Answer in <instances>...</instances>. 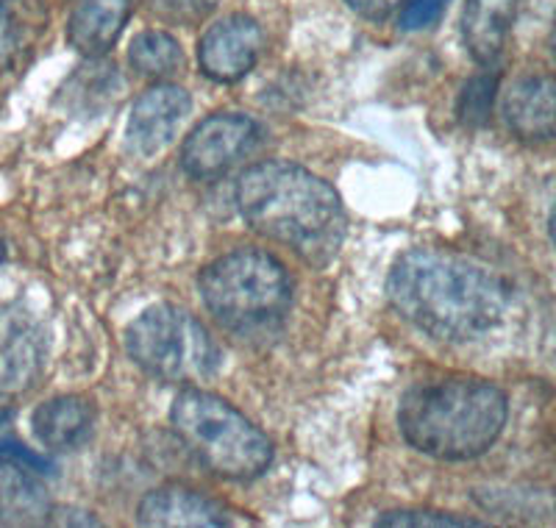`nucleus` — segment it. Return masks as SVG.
Masks as SVG:
<instances>
[{
    "instance_id": "nucleus-3",
    "label": "nucleus",
    "mask_w": 556,
    "mask_h": 528,
    "mask_svg": "<svg viewBox=\"0 0 556 528\" xmlns=\"http://www.w3.org/2000/svg\"><path fill=\"white\" fill-rule=\"evenodd\" d=\"M509 417L504 392L481 378L417 384L401 398L399 428L415 451L468 462L495 445Z\"/></svg>"
},
{
    "instance_id": "nucleus-18",
    "label": "nucleus",
    "mask_w": 556,
    "mask_h": 528,
    "mask_svg": "<svg viewBox=\"0 0 556 528\" xmlns=\"http://www.w3.org/2000/svg\"><path fill=\"white\" fill-rule=\"evenodd\" d=\"M495 92H498L495 73H481V76L470 78L459 92V101H456V117L470 128L486 126V120L493 114Z\"/></svg>"
},
{
    "instance_id": "nucleus-7",
    "label": "nucleus",
    "mask_w": 556,
    "mask_h": 528,
    "mask_svg": "<svg viewBox=\"0 0 556 528\" xmlns=\"http://www.w3.org/2000/svg\"><path fill=\"white\" fill-rule=\"evenodd\" d=\"M256 139H260V126L248 114H208L192 128L190 137L184 139L181 167L187 176L198 181L217 178L228 167H235Z\"/></svg>"
},
{
    "instance_id": "nucleus-13",
    "label": "nucleus",
    "mask_w": 556,
    "mask_h": 528,
    "mask_svg": "<svg viewBox=\"0 0 556 528\" xmlns=\"http://www.w3.org/2000/svg\"><path fill=\"white\" fill-rule=\"evenodd\" d=\"M53 503L31 465L0 453V523L42 526L51 520Z\"/></svg>"
},
{
    "instance_id": "nucleus-25",
    "label": "nucleus",
    "mask_w": 556,
    "mask_h": 528,
    "mask_svg": "<svg viewBox=\"0 0 556 528\" xmlns=\"http://www.w3.org/2000/svg\"><path fill=\"white\" fill-rule=\"evenodd\" d=\"M12 420V412H7V410H0V426H7V423Z\"/></svg>"
},
{
    "instance_id": "nucleus-24",
    "label": "nucleus",
    "mask_w": 556,
    "mask_h": 528,
    "mask_svg": "<svg viewBox=\"0 0 556 528\" xmlns=\"http://www.w3.org/2000/svg\"><path fill=\"white\" fill-rule=\"evenodd\" d=\"M551 239H554V246H556V206H554V214H551Z\"/></svg>"
},
{
    "instance_id": "nucleus-14",
    "label": "nucleus",
    "mask_w": 556,
    "mask_h": 528,
    "mask_svg": "<svg viewBox=\"0 0 556 528\" xmlns=\"http://www.w3.org/2000/svg\"><path fill=\"white\" fill-rule=\"evenodd\" d=\"M518 0H468L462 14V39L481 67H493L506 48Z\"/></svg>"
},
{
    "instance_id": "nucleus-27",
    "label": "nucleus",
    "mask_w": 556,
    "mask_h": 528,
    "mask_svg": "<svg viewBox=\"0 0 556 528\" xmlns=\"http://www.w3.org/2000/svg\"><path fill=\"white\" fill-rule=\"evenodd\" d=\"M551 51H554V59H556V26H554V37H551Z\"/></svg>"
},
{
    "instance_id": "nucleus-17",
    "label": "nucleus",
    "mask_w": 556,
    "mask_h": 528,
    "mask_svg": "<svg viewBox=\"0 0 556 528\" xmlns=\"http://www.w3.org/2000/svg\"><path fill=\"white\" fill-rule=\"evenodd\" d=\"M128 64L137 76L162 81L184 67V51L167 32H142L128 45Z\"/></svg>"
},
{
    "instance_id": "nucleus-16",
    "label": "nucleus",
    "mask_w": 556,
    "mask_h": 528,
    "mask_svg": "<svg viewBox=\"0 0 556 528\" xmlns=\"http://www.w3.org/2000/svg\"><path fill=\"white\" fill-rule=\"evenodd\" d=\"M131 0H81L67 23V39L78 53L101 59L123 34Z\"/></svg>"
},
{
    "instance_id": "nucleus-8",
    "label": "nucleus",
    "mask_w": 556,
    "mask_h": 528,
    "mask_svg": "<svg viewBox=\"0 0 556 528\" xmlns=\"http://www.w3.org/2000/svg\"><path fill=\"white\" fill-rule=\"evenodd\" d=\"M45 328L26 303H0V398H14L37 384L45 365Z\"/></svg>"
},
{
    "instance_id": "nucleus-9",
    "label": "nucleus",
    "mask_w": 556,
    "mask_h": 528,
    "mask_svg": "<svg viewBox=\"0 0 556 528\" xmlns=\"http://www.w3.org/2000/svg\"><path fill=\"white\" fill-rule=\"evenodd\" d=\"M265 48V34L256 20L245 14H231L226 20H217L208 28L198 48V64L203 76L220 84H235L245 78L253 70Z\"/></svg>"
},
{
    "instance_id": "nucleus-2",
    "label": "nucleus",
    "mask_w": 556,
    "mask_h": 528,
    "mask_svg": "<svg viewBox=\"0 0 556 528\" xmlns=\"http://www.w3.org/2000/svg\"><path fill=\"white\" fill-rule=\"evenodd\" d=\"M242 221L309 262H329L342 246L348 214L329 181L287 162L248 167L235 189Z\"/></svg>"
},
{
    "instance_id": "nucleus-21",
    "label": "nucleus",
    "mask_w": 556,
    "mask_h": 528,
    "mask_svg": "<svg viewBox=\"0 0 556 528\" xmlns=\"http://www.w3.org/2000/svg\"><path fill=\"white\" fill-rule=\"evenodd\" d=\"M26 20L20 17L7 0H0V76L12 70L14 59H17L20 42L26 37Z\"/></svg>"
},
{
    "instance_id": "nucleus-5",
    "label": "nucleus",
    "mask_w": 556,
    "mask_h": 528,
    "mask_svg": "<svg viewBox=\"0 0 556 528\" xmlns=\"http://www.w3.org/2000/svg\"><path fill=\"white\" fill-rule=\"evenodd\" d=\"M170 423L201 465L228 481H253L270 467L273 445L265 431L220 395L187 387L173 401Z\"/></svg>"
},
{
    "instance_id": "nucleus-12",
    "label": "nucleus",
    "mask_w": 556,
    "mask_h": 528,
    "mask_svg": "<svg viewBox=\"0 0 556 528\" xmlns=\"http://www.w3.org/2000/svg\"><path fill=\"white\" fill-rule=\"evenodd\" d=\"M504 120L523 142H545L556 137V78L526 76L509 87L504 98Z\"/></svg>"
},
{
    "instance_id": "nucleus-4",
    "label": "nucleus",
    "mask_w": 556,
    "mask_h": 528,
    "mask_svg": "<svg viewBox=\"0 0 556 528\" xmlns=\"http://www.w3.org/2000/svg\"><path fill=\"white\" fill-rule=\"evenodd\" d=\"M203 303L215 320L240 340L260 342L285 326L292 306L290 273L260 248L226 253L198 278Z\"/></svg>"
},
{
    "instance_id": "nucleus-22",
    "label": "nucleus",
    "mask_w": 556,
    "mask_h": 528,
    "mask_svg": "<svg viewBox=\"0 0 556 528\" xmlns=\"http://www.w3.org/2000/svg\"><path fill=\"white\" fill-rule=\"evenodd\" d=\"M451 0H406L404 12H401V28L404 32H424L434 26L437 20L443 17Z\"/></svg>"
},
{
    "instance_id": "nucleus-11",
    "label": "nucleus",
    "mask_w": 556,
    "mask_h": 528,
    "mask_svg": "<svg viewBox=\"0 0 556 528\" xmlns=\"http://www.w3.org/2000/svg\"><path fill=\"white\" fill-rule=\"evenodd\" d=\"M139 523L151 528H215L231 526V512L190 487L170 485L148 492L139 503Z\"/></svg>"
},
{
    "instance_id": "nucleus-20",
    "label": "nucleus",
    "mask_w": 556,
    "mask_h": 528,
    "mask_svg": "<svg viewBox=\"0 0 556 528\" xmlns=\"http://www.w3.org/2000/svg\"><path fill=\"white\" fill-rule=\"evenodd\" d=\"M376 526H426V528H437V526H448V528H459V526H484L481 520H470V517H454L445 515V512H429V510H399V512H387L376 520Z\"/></svg>"
},
{
    "instance_id": "nucleus-19",
    "label": "nucleus",
    "mask_w": 556,
    "mask_h": 528,
    "mask_svg": "<svg viewBox=\"0 0 556 528\" xmlns=\"http://www.w3.org/2000/svg\"><path fill=\"white\" fill-rule=\"evenodd\" d=\"M220 0H142V7L173 26H192L215 12Z\"/></svg>"
},
{
    "instance_id": "nucleus-10",
    "label": "nucleus",
    "mask_w": 556,
    "mask_h": 528,
    "mask_svg": "<svg viewBox=\"0 0 556 528\" xmlns=\"http://www.w3.org/2000/svg\"><path fill=\"white\" fill-rule=\"evenodd\" d=\"M192 98L176 84H156L139 95L126 126V146L134 156H153L173 139L184 117L190 114Z\"/></svg>"
},
{
    "instance_id": "nucleus-6",
    "label": "nucleus",
    "mask_w": 556,
    "mask_h": 528,
    "mask_svg": "<svg viewBox=\"0 0 556 528\" xmlns=\"http://www.w3.org/2000/svg\"><path fill=\"white\" fill-rule=\"evenodd\" d=\"M126 348L139 370L167 384L195 387L220 367V348L208 328L173 303L146 309L128 326Z\"/></svg>"
},
{
    "instance_id": "nucleus-26",
    "label": "nucleus",
    "mask_w": 556,
    "mask_h": 528,
    "mask_svg": "<svg viewBox=\"0 0 556 528\" xmlns=\"http://www.w3.org/2000/svg\"><path fill=\"white\" fill-rule=\"evenodd\" d=\"M7 262V242H3V239H0V264Z\"/></svg>"
},
{
    "instance_id": "nucleus-15",
    "label": "nucleus",
    "mask_w": 556,
    "mask_h": 528,
    "mask_svg": "<svg viewBox=\"0 0 556 528\" xmlns=\"http://www.w3.org/2000/svg\"><path fill=\"white\" fill-rule=\"evenodd\" d=\"M98 412L96 406L81 395H62L53 401H45L37 406L31 417L34 435L51 451H73L96 431Z\"/></svg>"
},
{
    "instance_id": "nucleus-23",
    "label": "nucleus",
    "mask_w": 556,
    "mask_h": 528,
    "mask_svg": "<svg viewBox=\"0 0 556 528\" xmlns=\"http://www.w3.org/2000/svg\"><path fill=\"white\" fill-rule=\"evenodd\" d=\"M345 3L365 20H384L390 17L404 0H345Z\"/></svg>"
},
{
    "instance_id": "nucleus-1",
    "label": "nucleus",
    "mask_w": 556,
    "mask_h": 528,
    "mask_svg": "<svg viewBox=\"0 0 556 528\" xmlns=\"http://www.w3.org/2000/svg\"><path fill=\"white\" fill-rule=\"evenodd\" d=\"M392 309L445 342H470L493 331L506 312V290L481 264L440 248H412L387 276Z\"/></svg>"
}]
</instances>
